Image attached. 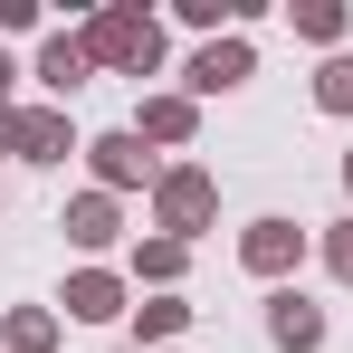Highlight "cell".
I'll return each instance as SVG.
<instances>
[{
    "label": "cell",
    "mask_w": 353,
    "mask_h": 353,
    "mask_svg": "<svg viewBox=\"0 0 353 353\" xmlns=\"http://www.w3.org/2000/svg\"><path fill=\"white\" fill-rule=\"evenodd\" d=\"M334 268H344V277H353V230H344V239H334Z\"/></svg>",
    "instance_id": "30bf717a"
},
{
    "label": "cell",
    "mask_w": 353,
    "mask_h": 353,
    "mask_svg": "<svg viewBox=\"0 0 353 353\" xmlns=\"http://www.w3.org/2000/svg\"><path fill=\"white\" fill-rule=\"evenodd\" d=\"M163 210H172V220H201V210H210V191H201V181L181 172V181H172V191H163Z\"/></svg>",
    "instance_id": "8992f818"
},
{
    "label": "cell",
    "mask_w": 353,
    "mask_h": 353,
    "mask_svg": "<svg viewBox=\"0 0 353 353\" xmlns=\"http://www.w3.org/2000/svg\"><path fill=\"white\" fill-rule=\"evenodd\" d=\"M86 48H96V58H134V67H153V29H143V19H105Z\"/></svg>",
    "instance_id": "6da1fadb"
},
{
    "label": "cell",
    "mask_w": 353,
    "mask_h": 353,
    "mask_svg": "<svg viewBox=\"0 0 353 353\" xmlns=\"http://www.w3.org/2000/svg\"><path fill=\"white\" fill-rule=\"evenodd\" d=\"M191 77H201V86H239V77H248V48H210Z\"/></svg>",
    "instance_id": "3957f363"
},
{
    "label": "cell",
    "mask_w": 353,
    "mask_h": 353,
    "mask_svg": "<svg viewBox=\"0 0 353 353\" xmlns=\"http://www.w3.org/2000/svg\"><path fill=\"white\" fill-rule=\"evenodd\" d=\"M0 143H19V153H58L67 134H58L48 115H19V124H0Z\"/></svg>",
    "instance_id": "7a4b0ae2"
},
{
    "label": "cell",
    "mask_w": 353,
    "mask_h": 353,
    "mask_svg": "<svg viewBox=\"0 0 353 353\" xmlns=\"http://www.w3.org/2000/svg\"><path fill=\"white\" fill-rule=\"evenodd\" d=\"M67 305H77V315H115V287H105V277H77V296H67Z\"/></svg>",
    "instance_id": "52a82bcc"
},
{
    "label": "cell",
    "mask_w": 353,
    "mask_h": 353,
    "mask_svg": "<svg viewBox=\"0 0 353 353\" xmlns=\"http://www.w3.org/2000/svg\"><path fill=\"white\" fill-rule=\"evenodd\" d=\"M0 86H10V58H0Z\"/></svg>",
    "instance_id": "8fae6325"
},
{
    "label": "cell",
    "mask_w": 353,
    "mask_h": 353,
    "mask_svg": "<svg viewBox=\"0 0 353 353\" xmlns=\"http://www.w3.org/2000/svg\"><path fill=\"white\" fill-rule=\"evenodd\" d=\"M315 334H325V325H315V315H305V305H296V296H287V305H277V344H296V353H305V344H315Z\"/></svg>",
    "instance_id": "277c9868"
},
{
    "label": "cell",
    "mask_w": 353,
    "mask_h": 353,
    "mask_svg": "<svg viewBox=\"0 0 353 353\" xmlns=\"http://www.w3.org/2000/svg\"><path fill=\"white\" fill-rule=\"evenodd\" d=\"M287 248H296V239H287V230H277V220H268V230L248 239V268H287Z\"/></svg>",
    "instance_id": "5b68a950"
},
{
    "label": "cell",
    "mask_w": 353,
    "mask_h": 353,
    "mask_svg": "<svg viewBox=\"0 0 353 353\" xmlns=\"http://www.w3.org/2000/svg\"><path fill=\"white\" fill-rule=\"evenodd\" d=\"M96 153H105V172H115V181H134V172H143V153H134L124 134H115V143H96Z\"/></svg>",
    "instance_id": "ba28073f"
},
{
    "label": "cell",
    "mask_w": 353,
    "mask_h": 353,
    "mask_svg": "<svg viewBox=\"0 0 353 353\" xmlns=\"http://www.w3.org/2000/svg\"><path fill=\"white\" fill-rule=\"evenodd\" d=\"M325 105H353V67H325Z\"/></svg>",
    "instance_id": "9c48e42d"
}]
</instances>
